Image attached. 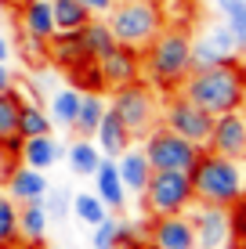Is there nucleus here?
I'll return each mask as SVG.
<instances>
[{
    "label": "nucleus",
    "mask_w": 246,
    "mask_h": 249,
    "mask_svg": "<svg viewBox=\"0 0 246 249\" xmlns=\"http://www.w3.org/2000/svg\"><path fill=\"white\" fill-rule=\"evenodd\" d=\"M55 123H51L47 108L33 105V101H22V116H19V134L22 137H37V134H51Z\"/></svg>",
    "instance_id": "30"
},
{
    "label": "nucleus",
    "mask_w": 246,
    "mask_h": 249,
    "mask_svg": "<svg viewBox=\"0 0 246 249\" xmlns=\"http://www.w3.org/2000/svg\"><path fill=\"white\" fill-rule=\"evenodd\" d=\"M189 72H192V33L181 25H170V29L163 25V33L141 54V80L156 87V94H174L181 90Z\"/></svg>",
    "instance_id": "1"
},
{
    "label": "nucleus",
    "mask_w": 246,
    "mask_h": 249,
    "mask_svg": "<svg viewBox=\"0 0 246 249\" xmlns=\"http://www.w3.org/2000/svg\"><path fill=\"white\" fill-rule=\"evenodd\" d=\"M192 202H196V192H192V177L185 170H152L145 192H141V206L149 217L185 213Z\"/></svg>",
    "instance_id": "5"
},
{
    "label": "nucleus",
    "mask_w": 246,
    "mask_h": 249,
    "mask_svg": "<svg viewBox=\"0 0 246 249\" xmlns=\"http://www.w3.org/2000/svg\"><path fill=\"white\" fill-rule=\"evenodd\" d=\"M239 54H243V47H239L235 33L228 29L225 22H214V25H207L199 36H192V72L235 62Z\"/></svg>",
    "instance_id": "9"
},
{
    "label": "nucleus",
    "mask_w": 246,
    "mask_h": 249,
    "mask_svg": "<svg viewBox=\"0 0 246 249\" xmlns=\"http://www.w3.org/2000/svg\"><path fill=\"white\" fill-rule=\"evenodd\" d=\"M210 152L228 159H239L246 162V112L243 108H232V112H221L214 119V134L207 141Z\"/></svg>",
    "instance_id": "12"
},
{
    "label": "nucleus",
    "mask_w": 246,
    "mask_h": 249,
    "mask_svg": "<svg viewBox=\"0 0 246 249\" xmlns=\"http://www.w3.org/2000/svg\"><path fill=\"white\" fill-rule=\"evenodd\" d=\"M65 76H69V87H76L80 94H87V90H98V94H105V80H101V69L95 58H87V62H80V65H73V69H65Z\"/></svg>",
    "instance_id": "29"
},
{
    "label": "nucleus",
    "mask_w": 246,
    "mask_h": 249,
    "mask_svg": "<svg viewBox=\"0 0 246 249\" xmlns=\"http://www.w3.org/2000/svg\"><path fill=\"white\" fill-rule=\"evenodd\" d=\"M80 4L87 7L91 15H98V18H105V15L113 11V4H116V0H80Z\"/></svg>",
    "instance_id": "35"
},
{
    "label": "nucleus",
    "mask_w": 246,
    "mask_h": 249,
    "mask_svg": "<svg viewBox=\"0 0 246 249\" xmlns=\"http://www.w3.org/2000/svg\"><path fill=\"white\" fill-rule=\"evenodd\" d=\"M87 47L80 40V29L76 33H55L47 40V65H58V69H73L80 62H87Z\"/></svg>",
    "instance_id": "20"
},
{
    "label": "nucleus",
    "mask_w": 246,
    "mask_h": 249,
    "mask_svg": "<svg viewBox=\"0 0 246 249\" xmlns=\"http://www.w3.org/2000/svg\"><path fill=\"white\" fill-rule=\"evenodd\" d=\"M120 224L123 217H116V213H109L101 224H95L91 228V249H113L116 238H120Z\"/></svg>",
    "instance_id": "33"
},
{
    "label": "nucleus",
    "mask_w": 246,
    "mask_h": 249,
    "mask_svg": "<svg viewBox=\"0 0 246 249\" xmlns=\"http://www.w3.org/2000/svg\"><path fill=\"white\" fill-rule=\"evenodd\" d=\"M109 94H113V98H109V108H113V112L131 126L134 137H145L152 126H156V119H159L156 87H149L145 80H134V83L116 87V90H109Z\"/></svg>",
    "instance_id": "6"
},
{
    "label": "nucleus",
    "mask_w": 246,
    "mask_h": 249,
    "mask_svg": "<svg viewBox=\"0 0 246 249\" xmlns=\"http://www.w3.org/2000/svg\"><path fill=\"white\" fill-rule=\"evenodd\" d=\"M101 148L95 144V137H76V141L65 148V162L76 177H95V170L101 166Z\"/></svg>",
    "instance_id": "22"
},
{
    "label": "nucleus",
    "mask_w": 246,
    "mask_h": 249,
    "mask_svg": "<svg viewBox=\"0 0 246 249\" xmlns=\"http://www.w3.org/2000/svg\"><path fill=\"white\" fill-rule=\"evenodd\" d=\"M116 170H120V181L127 188V195H141V192H145V184H149V177H152L149 156L141 148H134V144L116 156Z\"/></svg>",
    "instance_id": "18"
},
{
    "label": "nucleus",
    "mask_w": 246,
    "mask_h": 249,
    "mask_svg": "<svg viewBox=\"0 0 246 249\" xmlns=\"http://www.w3.org/2000/svg\"><path fill=\"white\" fill-rule=\"evenodd\" d=\"M22 90L11 87L0 94V144H7L11 137H22L19 134V116H22Z\"/></svg>",
    "instance_id": "25"
},
{
    "label": "nucleus",
    "mask_w": 246,
    "mask_h": 249,
    "mask_svg": "<svg viewBox=\"0 0 246 249\" xmlns=\"http://www.w3.org/2000/svg\"><path fill=\"white\" fill-rule=\"evenodd\" d=\"M11 166H15V159L7 156V152H4V144H0V181L7 177V170H11Z\"/></svg>",
    "instance_id": "37"
},
{
    "label": "nucleus",
    "mask_w": 246,
    "mask_h": 249,
    "mask_svg": "<svg viewBox=\"0 0 246 249\" xmlns=\"http://www.w3.org/2000/svg\"><path fill=\"white\" fill-rule=\"evenodd\" d=\"M141 249H156V246H152V242H145V246H141Z\"/></svg>",
    "instance_id": "41"
},
{
    "label": "nucleus",
    "mask_w": 246,
    "mask_h": 249,
    "mask_svg": "<svg viewBox=\"0 0 246 249\" xmlns=\"http://www.w3.org/2000/svg\"><path fill=\"white\" fill-rule=\"evenodd\" d=\"M225 25L235 33V40H239V47L246 51V0H235L232 7L225 11Z\"/></svg>",
    "instance_id": "34"
},
{
    "label": "nucleus",
    "mask_w": 246,
    "mask_h": 249,
    "mask_svg": "<svg viewBox=\"0 0 246 249\" xmlns=\"http://www.w3.org/2000/svg\"><path fill=\"white\" fill-rule=\"evenodd\" d=\"M51 11H55L58 33H76V29H83V25L95 18L80 0H51Z\"/></svg>",
    "instance_id": "26"
},
{
    "label": "nucleus",
    "mask_w": 246,
    "mask_h": 249,
    "mask_svg": "<svg viewBox=\"0 0 246 249\" xmlns=\"http://www.w3.org/2000/svg\"><path fill=\"white\" fill-rule=\"evenodd\" d=\"M0 184H4V192L11 195L15 202H37V199H44L51 181H47V170H33V166H25V162H19V166L7 170V177Z\"/></svg>",
    "instance_id": "14"
},
{
    "label": "nucleus",
    "mask_w": 246,
    "mask_h": 249,
    "mask_svg": "<svg viewBox=\"0 0 246 249\" xmlns=\"http://www.w3.org/2000/svg\"><path fill=\"white\" fill-rule=\"evenodd\" d=\"M76 108H80V90L76 87H58L51 90V101H47V116L55 126H69L73 130V119H76Z\"/></svg>",
    "instance_id": "24"
},
{
    "label": "nucleus",
    "mask_w": 246,
    "mask_h": 249,
    "mask_svg": "<svg viewBox=\"0 0 246 249\" xmlns=\"http://www.w3.org/2000/svg\"><path fill=\"white\" fill-rule=\"evenodd\" d=\"M19 29H22L25 40H40V44H47V40L58 33L51 0H22V4H19Z\"/></svg>",
    "instance_id": "15"
},
{
    "label": "nucleus",
    "mask_w": 246,
    "mask_h": 249,
    "mask_svg": "<svg viewBox=\"0 0 246 249\" xmlns=\"http://www.w3.org/2000/svg\"><path fill=\"white\" fill-rule=\"evenodd\" d=\"M47 210H44V199L37 202H19V242L25 246H40L47 238Z\"/></svg>",
    "instance_id": "21"
},
{
    "label": "nucleus",
    "mask_w": 246,
    "mask_h": 249,
    "mask_svg": "<svg viewBox=\"0 0 246 249\" xmlns=\"http://www.w3.org/2000/svg\"><path fill=\"white\" fill-rule=\"evenodd\" d=\"M105 22H109V29H113L116 44L145 51L152 40L163 33L167 15H163V4H159V0H116L113 11L105 15Z\"/></svg>",
    "instance_id": "4"
},
{
    "label": "nucleus",
    "mask_w": 246,
    "mask_h": 249,
    "mask_svg": "<svg viewBox=\"0 0 246 249\" xmlns=\"http://www.w3.org/2000/svg\"><path fill=\"white\" fill-rule=\"evenodd\" d=\"M105 112H109V101L101 98L98 90L80 94V108H76V119H73L76 137H95V130H98V123H101Z\"/></svg>",
    "instance_id": "23"
},
{
    "label": "nucleus",
    "mask_w": 246,
    "mask_h": 249,
    "mask_svg": "<svg viewBox=\"0 0 246 249\" xmlns=\"http://www.w3.org/2000/svg\"><path fill=\"white\" fill-rule=\"evenodd\" d=\"M15 87V76H11V65L7 62H0V94L4 90H11Z\"/></svg>",
    "instance_id": "36"
},
{
    "label": "nucleus",
    "mask_w": 246,
    "mask_h": 249,
    "mask_svg": "<svg viewBox=\"0 0 246 249\" xmlns=\"http://www.w3.org/2000/svg\"><path fill=\"white\" fill-rule=\"evenodd\" d=\"M214 119H217V116H210L207 108H199L196 101H189L185 94H177V90H174V94H167L163 119H159V123H163V126H170L174 134L189 137L192 144L207 148L210 134H214Z\"/></svg>",
    "instance_id": "8"
},
{
    "label": "nucleus",
    "mask_w": 246,
    "mask_h": 249,
    "mask_svg": "<svg viewBox=\"0 0 246 249\" xmlns=\"http://www.w3.org/2000/svg\"><path fill=\"white\" fill-rule=\"evenodd\" d=\"M228 249H246V242H232V246H228Z\"/></svg>",
    "instance_id": "40"
},
{
    "label": "nucleus",
    "mask_w": 246,
    "mask_h": 249,
    "mask_svg": "<svg viewBox=\"0 0 246 249\" xmlns=\"http://www.w3.org/2000/svg\"><path fill=\"white\" fill-rule=\"evenodd\" d=\"M65 156V148L55 141V134H37V137H22V152H19V162L33 170H51L58 159Z\"/></svg>",
    "instance_id": "19"
},
{
    "label": "nucleus",
    "mask_w": 246,
    "mask_h": 249,
    "mask_svg": "<svg viewBox=\"0 0 246 249\" xmlns=\"http://www.w3.org/2000/svg\"><path fill=\"white\" fill-rule=\"evenodd\" d=\"M95 144L101 148V156H109V159H116L120 152H127L134 144V134H131V126L123 123L120 116L109 108L105 116H101V123H98V130H95Z\"/></svg>",
    "instance_id": "16"
},
{
    "label": "nucleus",
    "mask_w": 246,
    "mask_h": 249,
    "mask_svg": "<svg viewBox=\"0 0 246 249\" xmlns=\"http://www.w3.org/2000/svg\"><path fill=\"white\" fill-rule=\"evenodd\" d=\"M73 217L80 220L83 228H95L109 217V206L98 199V192H76L73 195Z\"/></svg>",
    "instance_id": "27"
},
{
    "label": "nucleus",
    "mask_w": 246,
    "mask_h": 249,
    "mask_svg": "<svg viewBox=\"0 0 246 249\" xmlns=\"http://www.w3.org/2000/svg\"><path fill=\"white\" fill-rule=\"evenodd\" d=\"M189 177H192L196 202H207V206H225V210H232L246 192L243 162L228 159V156H217V152H210V148L199 152V159H196V166L189 170Z\"/></svg>",
    "instance_id": "3"
},
{
    "label": "nucleus",
    "mask_w": 246,
    "mask_h": 249,
    "mask_svg": "<svg viewBox=\"0 0 246 249\" xmlns=\"http://www.w3.org/2000/svg\"><path fill=\"white\" fill-rule=\"evenodd\" d=\"M19 242V202L0 192V246Z\"/></svg>",
    "instance_id": "31"
},
{
    "label": "nucleus",
    "mask_w": 246,
    "mask_h": 249,
    "mask_svg": "<svg viewBox=\"0 0 246 249\" xmlns=\"http://www.w3.org/2000/svg\"><path fill=\"white\" fill-rule=\"evenodd\" d=\"M210 4H214V7H217V11H221V15H225V11H228V7H232V4H235V0H210Z\"/></svg>",
    "instance_id": "39"
},
{
    "label": "nucleus",
    "mask_w": 246,
    "mask_h": 249,
    "mask_svg": "<svg viewBox=\"0 0 246 249\" xmlns=\"http://www.w3.org/2000/svg\"><path fill=\"white\" fill-rule=\"evenodd\" d=\"M181 94L189 101H196L199 108H207L210 116L243 108L246 105V65L235 58V62H225L214 69L189 72V80L181 83Z\"/></svg>",
    "instance_id": "2"
},
{
    "label": "nucleus",
    "mask_w": 246,
    "mask_h": 249,
    "mask_svg": "<svg viewBox=\"0 0 246 249\" xmlns=\"http://www.w3.org/2000/svg\"><path fill=\"white\" fill-rule=\"evenodd\" d=\"M141 152L149 156V166L152 170H185V174H189V170L196 166V159H199L203 148H199V144H192L189 137L174 134L170 126L156 123L145 137H141Z\"/></svg>",
    "instance_id": "7"
},
{
    "label": "nucleus",
    "mask_w": 246,
    "mask_h": 249,
    "mask_svg": "<svg viewBox=\"0 0 246 249\" xmlns=\"http://www.w3.org/2000/svg\"><path fill=\"white\" fill-rule=\"evenodd\" d=\"M0 62H11V40L0 33Z\"/></svg>",
    "instance_id": "38"
},
{
    "label": "nucleus",
    "mask_w": 246,
    "mask_h": 249,
    "mask_svg": "<svg viewBox=\"0 0 246 249\" xmlns=\"http://www.w3.org/2000/svg\"><path fill=\"white\" fill-rule=\"evenodd\" d=\"M44 210H47V217H51V220H65V217H73V195L65 192V188L47 184V192H44Z\"/></svg>",
    "instance_id": "32"
},
{
    "label": "nucleus",
    "mask_w": 246,
    "mask_h": 249,
    "mask_svg": "<svg viewBox=\"0 0 246 249\" xmlns=\"http://www.w3.org/2000/svg\"><path fill=\"white\" fill-rule=\"evenodd\" d=\"M192 231H196V249H228L232 238V213L225 206H207L199 202V210L189 213Z\"/></svg>",
    "instance_id": "10"
},
{
    "label": "nucleus",
    "mask_w": 246,
    "mask_h": 249,
    "mask_svg": "<svg viewBox=\"0 0 246 249\" xmlns=\"http://www.w3.org/2000/svg\"><path fill=\"white\" fill-rule=\"evenodd\" d=\"M101 69V80H105L109 90L127 87V83L141 80V51L138 47H127V44H113L105 54L95 58Z\"/></svg>",
    "instance_id": "11"
},
{
    "label": "nucleus",
    "mask_w": 246,
    "mask_h": 249,
    "mask_svg": "<svg viewBox=\"0 0 246 249\" xmlns=\"http://www.w3.org/2000/svg\"><path fill=\"white\" fill-rule=\"evenodd\" d=\"M0 15H4V0H0Z\"/></svg>",
    "instance_id": "42"
},
{
    "label": "nucleus",
    "mask_w": 246,
    "mask_h": 249,
    "mask_svg": "<svg viewBox=\"0 0 246 249\" xmlns=\"http://www.w3.org/2000/svg\"><path fill=\"white\" fill-rule=\"evenodd\" d=\"M95 192L98 199L109 206V213H123L127 210V188L120 181V170H116V159H101V166L95 170Z\"/></svg>",
    "instance_id": "17"
},
{
    "label": "nucleus",
    "mask_w": 246,
    "mask_h": 249,
    "mask_svg": "<svg viewBox=\"0 0 246 249\" xmlns=\"http://www.w3.org/2000/svg\"><path fill=\"white\" fill-rule=\"evenodd\" d=\"M149 242L156 246V249H196V231H192L189 213L152 217V224H149Z\"/></svg>",
    "instance_id": "13"
},
{
    "label": "nucleus",
    "mask_w": 246,
    "mask_h": 249,
    "mask_svg": "<svg viewBox=\"0 0 246 249\" xmlns=\"http://www.w3.org/2000/svg\"><path fill=\"white\" fill-rule=\"evenodd\" d=\"M80 40H83V47H87V54H91V58L105 54V51L116 44V36H113V29H109V22H105V18H98V15L80 29Z\"/></svg>",
    "instance_id": "28"
}]
</instances>
